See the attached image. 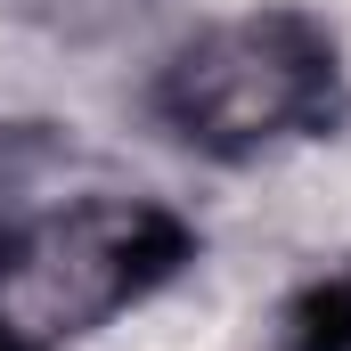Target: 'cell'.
Wrapping results in <instances>:
<instances>
[{
  "label": "cell",
  "mask_w": 351,
  "mask_h": 351,
  "mask_svg": "<svg viewBox=\"0 0 351 351\" xmlns=\"http://www.w3.org/2000/svg\"><path fill=\"white\" fill-rule=\"evenodd\" d=\"M269 351H351V262L311 269V278L278 302Z\"/></svg>",
  "instance_id": "obj_3"
},
{
  "label": "cell",
  "mask_w": 351,
  "mask_h": 351,
  "mask_svg": "<svg viewBox=\"0 0 351 351\" xmlns=\"http://www.w3.org/2000/svg\"><path fill=\"white\" fill-rule=\"evenodd\" d=\"M0 351H25V343H16V335H8V327H0Z\"/></svg>",
  "instance_id": "obj_4"
},
{
  "label": "cell",
  "mask_w": 351,
  "mask_h": 351,
  "mask_svg": "<svg viewBox=\"0 0 351 351\" xmlns=\"http://www.w3.org/2000/svg\"><path fill=\"white\" fill-rule=\"evenodd\" d=\"M147 123L204 164H269L351 123V66L327 16L269 0L213 16L147 74Z\"/></svg>",
  "instance_id": "obj_1"
},
{
  "label": "cell",
  "mask_w": 351,
  "mask_h": 351,
  "mask_svg": "<svg viewBox=\"0 0 351 351\" xmlns=\"http://www.w3.org/2000/svg\"><path fill=\"white\" fill-rule=\"evenodd\" d=\"M204 254L196 221L164 196H66L0 221V327L25 351H74L147 311Z\"/></svg>",
  "instance_id": "obj_2"
}]
</instances>
